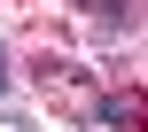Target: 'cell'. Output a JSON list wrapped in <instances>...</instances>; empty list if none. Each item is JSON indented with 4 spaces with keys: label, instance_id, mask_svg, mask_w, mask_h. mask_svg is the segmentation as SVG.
<instances>
[{
    "label": "cell",
    "instance_id": "cell-3",
    "mask_svg": "<svg viewBox=\"0 0 148 132\" xmlns=\"http://www.w3.org/2000/svg\"><path fill=\"white\" fill-rule=\"evenodd\" d=\"M8 86H16V78H8V47H0V93H8Z\"/></svg>",
    "mask_w": 148,
    "mask_h": 132
},
{
    "label": "cell",
    "instance_id": "cell-4",
    "mask_svg": "<svg viewBox=\"0 0 148 132\" xmlns=\"http://www.w3.org/2000/svg\"><path fill=\"white\" fill-rule=\"evenodd\" d=\"M0 132H31V125H23V117H0Z\"/></svg>",
    "mask_w": 148,
    "mask_h": 132
},
{
    "label": "cell",
    "instance_id": "cell-2",
    "mask_svg": "<svg viewBox=\"0 0 148 132\" xmlns=\"http://www.w3.org/2000/svg\"><path fill=\"white\" fill-rule=\"evenodd\" d=\"M39 78H47L55 93H62V86H94V78H86V62H62V54H47V62H39Z\"/></svg>",
    "mask_w": 148,
    "mask_h": 132
},
{
    "label": "cell",
    "instance_id": "cell-1",
    "mask_svg": "<svg viewBox=\"0 0 148 132\" xmlns=\"http://www.w3.org/2000/svg\"><path fill=\"white\" fill-rule=\"evenodd\" d=\"M140 125V93H101L94 101V132H133Z\"/></svg>",
    "mask_w": 148,
    "mask_h": 132
}]
</instances>
